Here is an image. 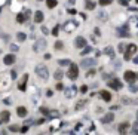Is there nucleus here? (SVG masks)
I'll list each match as a JSON object with an SVG mask.
<instances>
[{
    "label": "nucleus",
    "instance_id": "obj_1",
    "mask_svg": "<svg viewBox=\"0 0 138 135\" xmlns=\"http://www.w3.org/2000/svg\"><path fill=\"white\" fill-rule=\"evenodd\" d=\"M34 71H36V74L40 77V79H43V80H46L48 77H49V71H48V67L46 65H43V64H40V65H37L36 68H34Z\"/></svg>",
    "mask_w": 138,
    "mask_h": 135
},
{
    "label": "nucleus",
    "instance_id": "obj_2",
    "mask_svg": "<svg viewBox=\"0 0 138 135\" xmlns=\"http://www.w3.org/2000/svg\"><path fill=\"white\" fill-rule=\"evenodd\" d=\"M67 76L71 79V80H76L77 77H79V67L76 65V64H70V68H68V73H67Z\"/></svg>",
    "mask_w": 138,
    "mask_h": 135
},
{
    "label": "nucleus",
    "instance_id": "obj_3",
    "mask_svg": "<svg viewBox=\"0 0 138 135\" xmlns=\"http://www.w3.org/2000/svg\"><path fill=\"white\" fill-rule=\"evenodd\" d=\"M123 79H125L126 82L132 83L134 80H138V73H134V71H131V70H126L125 74H123Z\"/></svg>",
    "mask_w": 138,
    "mask_h": 135
},
{
    "label": "nucleus",
    "instance_id": "obj_4",
    "mask_svg": "<svg viewBox=\"0 0 138 135\" xmlns=\"http://www.w3.org/2000/svg\"><path fill=\"white\" fill-rule=\"evenodd\" d=\"M45 48H46V40H45V39H37V42H36L34 46H33V49H34L36 52H43Z\"/></svg>",
    "mask_w": 138,
    "mask_h": 135
},
{
    "label": "nucleus",
    "instance_id": "obj_5",
    "mask_svg": "<svg viewBox=\"0 0 138 135\" xmlns=\"http://www.w3.org/2000/svg\"><path fill=\"white\" fill-rule=\"evenodd\" d=\"M135 52H137V46H135L134 43L128 45V48H126V52H125V59H126V61H128V59H131V56H132Z\"/></svg>",
    "mask_w": 138,
    "mask_h": 135
},
{
    "label": "nucleus",
    "instance_id": "obj_6",
    "mask_svg": "<svg viewBox=\"0 0 138 135\" xmlns=\"http://www.w3.org/2000/svg\"><path fill=\"white\" fill-rule=\"evenodd\" d=\"M95 62H97V61H95L94 58H85L80 64H82V67H83V68H89V67H94V65H95Z\"/></svg>",
    "mask_w": 138,
    "mask_h": 135
},
{
    "label": "nucleus",
    "instance_id": "obj_7",
    "mask_svg": "<svg viewBox=\"0 0 138 135\" xmlns=\"http://www.w3.org/2000/svg\"><path fill=\"white\" fill-rule=\"evenodd\" d=\"M109 86L113 88V89H116V91L122 89V83H120L119 79H113V80H110V82H109Z\"/></svg>",
    "mask_w": 138,
    "mask_h": 135
},
{
    "label": "nucleus",
    "instance_id": "obj_8",
    "mask_svg": "<svg viewBox=\"0 0 138 135\" xmlns=\"http://www.w3.org/2000/svg\"><path fill=\"white\" fill-rule=\"evenodd\" d=\"M76 94H77V88H76V86H70V88L65 89V97H68V98L74 97Z\"/></svg>",
    "mask_w": 138,
    "mask_h": 135
},
{
    "label": "nucleus",
    "instance_id": "obj_9",
    "mask_svg": "<svg viewBox=\"0 0 138 135\" xmlns=\"http://www.w3.org/2000/svg\"><path fill=\"white\" fill-rule=\"evenodd\" d=\"M114 120V114L110 111V113H107L106 116H103V119H101V123H110V122H113Z\"/></svg>",
    "mask_w": 138,
    "mask_h": 135
},
{
    "label": "nucleus",
    "instance_id": "obj_10",
    "mask_svg": "<svg viewBox=\"0 0 138 135\" xmlns=\"http://www.w3.org/2000/svg\"><path fill=\"white\" fill-rule=\"evenodd\" d=\"M74 45H76V48H85V46H86V40H85V37L79 36V37L76 39Z\"/></svg>",
    "mask_w": 138,
    "mask_h": 135
},
{
    "label": "nucleus",
    "instance_id": "obj_11",
    "mask_svg": "<svg viewBox=\"0 0 138 135\" xmlns=\"http://www.w3.org/2000/svg\"><path fill=\"white\" fill-rule=\"evenodd\" d=\"M117 34L122 36V37H128V36H129L128 27H120V28H117Z\"/></svg>",
    "mask_w": 138,
    "mask_h": 135
},
{
    "label": "nucleus",
    "instance_id": "obj_12",
    "mask_svg": "<svg viewBox=\"0 0 138 135\" xmlns=\"http://www.w3.org/2000/svg\"><path fill=\"white\" fill-rule=\"evenodd\" d=\"M3 62H4L6 65H12V64L15 62V56H13V55H6V56L3 58Z\"/></svg>",
    "mask_w": 138,
    "mask_h": 135
},
{
    "label": "nucleus",
    "instance_id": "obj_13",
    "mask_svg": "<svg viewBox=\"0 0 138 135\" xmlns=\"http://www.w3.org/2000/svg\"><path fill=\"white\" fill-rule=\"evenodd\" d=\"M100 95H101V98H103L106 103H109V101L111 100V94H110L109 91H101V92H100Z\"/></svg>",
    "mask_w": 138,
    "mask_h": 135
},
{
    "label": "nucleus",
    "instance_id": "obj_14",
    "mask_svg": "<svg viewBox=\"0 0 138 135\" xmlns=\"http://www.w3.org/2000/svg\"><path fill=\"white\" fill-rule=\"evenodd\" d=\"M43 18H45V16H43V12H42V10H37V12L34 13V21H36L37 24H40V22L43 21Z\"/></svg>",
    "mask_w": 138,
    "mask_h": 135
},
{
    "label": "nucleus",
    "instance_id": "obj_15",
    "mask_svg": "<svg viewBox=\"0 0 138 135\" xmlns=\"http://www.w3.org/2000/svg\"><path fill=\"white\" fill-rule=\"evenodd\" d=\"M27 80H28V76L25 74V76L22 77V80L19 82V85H18V89H19V91H25V85H27Z\"/></svg>",
    "mask_w": 138,
    "mask_h": 135
},
{
    "label": "nucleus",
    "instance_id": "obj_16",
    "mask_svg": "<svg viewBox=\"0 0 138 135\" xmlns=\"http://www.w3.org/2000/svg\"><path fill=\"white\" fill-rule=\"evenodd\" d=\"M128 129H129V123H128V122H123V123L119 125V132H120V134H125Z\"/></svg>",
    "mask_w": 138,
    "mask_h": 135
},
{
    "label": "nucleus",
    "instance_id": "obj_17",
    "mask_svg": "<svg viewBox=\"0 0 138 135\" xmlns=\"http://www.w3.org/2000/svg\"><path fill=\"white\" fill-rule=\"evenodd\" d=\"M74 27H76V22H73V21H68V22L64 24L65 31H71V30H74Z\"/></svg>",
    "mask_w": 138,
    "mask_h": 135
},
{
    "label": "nucleus",
    "instance_id": "obj_18",
    "mask_svg": "<svg viewBox=\"0 0 138 135\" xmlns=\"http://www.w3.org/2000/svg\"><path fill=\"white\" fill-rule=\"evenodd\" d=\"M16 114H18L19 117H25V116H27V108H25V107H18V108H16Z\"/></svg>",
    "mask_w": 138,
    "mask_h": 135
},
{
    "label": "nucleus",
    "instance_id": "obj_19",
    "mask_svg": "<svg viewBox=\"0 0 138 135\" xmlns=\"http://www.w3.org/2000/svg\"><path fill=\"white\" fill-rule=\"evenodd\" d=\"M9 117H10L9 111H1V114H0V120H1V122H7Z\"/></svg>",
    "mask_w": 138,
    "mask_h": 135
},
{
    "label": "nucleus",
    "instance_id": "obj_20",
    "mask_svg": "<svg viewBox=\"0 0 138 135\" xmlns=\"http://www.w3.org/2000/svg\"><path fill=\"white\" fill-rule=\"evenodd\" d=\"M58 64H59L61 67H65V65H70V64H71V61H70V59H59V61H58Z\"/></svg>",
    "mask_w": 138,
    "mask_h": 135
},
{
    "label": "nucleus",
    "instance_id": "obj_21",
    "mask_svg": "<svg viewBox=\"0 0 138 135\" xmlns=\"http://www.w3.org/2000/svg\"><path fill=\"white\" fill-rule=\"evenodd\" d=\"M86 9H88V10L95 9V3H94V1H91V0H86Z\"/></svg>",
    "mask_w": 138,
    "mask_h": 135
},
{
    "label": "nucleus",
    "instance_id": "obj_22",
    "mask_svg": "<svg viewBox=\"0 0 138 135\" xmlns=\"http://www.w3.org/2000/svg\"><path fill=\"white\" fill-rule=\"evenodd\" d=\"M104 54H107V55H110V56H114V52H113V48H111V46L106 48V49H104Z\"/></svg>",
    "mask_w": 138,
    "mask_h": 135
},
{
    "label": "nucleus",
    "instance_id": "obj_23",
    "mask_svg": "<svg viewBox=\"0 0 138 135\" xmlns=\"http://www.w3.org/2000/svg\"><path fill=\"white\" fill-rule=\"evenodd\" d=\"M16 39H18L19 42H25V39H27V36H25L24 33H18V34H16Z\"/></svg>",
    "mask_w": 138,
    "mask_h": 135
},
{
    "label": "nucleus",
    "instance_id": "obj_24",
    "mask_svg": "<svg viewBox=\"0 0 138 135\" xmlns=\"http://www.w3.org/2000/svg\"><path fill=\"white\" fill-rule=\"evenodd\" d=\"M83 106H86V100H82V101H79V103L76 104V110H80Z\"/></svg>",
    "mask_w": 138,
    "mask_h": 135
},
{
    "label": "nucleus",
    "instance_id": "obj_25",
    "mask_svg": "<svg viewBox=\"0 0 138 135\" xmlns=\"http://www.w3.org/2000/svg\"><path fill=\"white\" fill-rule=\"evenodd\" d=\"M46 4H48V7H55L56 6V0H46Z\"/></svg>",
    "mask_w": 138,
    "mask_h": 135
},
{
    "label": "nucleus",
    "instance_id": "obj_26",
    "mask_svg": "<svg viewBox=\"0 0 138 135\" xmlns=\"http://www.w3.org/2000/svg\"><path fill=\"white\" fill-rule=\"evenodd\" d=\"M62 76H64V74H62V71H61V70H56V71H55V76H54V77H55L56 80H59V79H62Z\"/></svg>",
    "mask_w": 138,
    "mask_h": 135
},
{
    "label": "nucleus",
    "instance_id": "obj_27",
    "mask_svg": "<svg viewBox=\"0 0 138 135\" xmlns=\"http://www.w3.org/2000/svg\"><path fill=\"white\" fill-rule=\"evenodd\" d=\"M89 52H92V48H89V46H85L83 48V52H80L82 55H88Z\"/></svg>",
    "mask_w": 138,
    "mask_h": 135
},
{
    "label": "nucleus",
    "instance_id": "obj_28",
    "mask_svg": "<svg viewBox=\"0 0 138 135\" xmlns=\"http://www.w3.org/2000/svg\"><path fill=\"white\" fill-rule=\"evenodd\" d=\"M98 19L106 21V19H107V13H106V12H100V13H98Z\"/></svg>",
    "mask_w": 138,
    "mask_h": 135
},
{
    "label": "nucleus",
    "instance_id": "obj_29",
    "mask_svg": "<svg viewBox=\"0 0 138 135\" xmlns=\"http://www.w3.org/2000/svg\"><path fill=\"white\" fill-rule=\"evenodd\" d=\"M16 19H18V22H24V21H25V19H27V18H25V15H24V13H19V15H18V18H16Z\"/></svg>",
    "mask_w": 138,
    "mask_h": 135
},
{
    "label": "nucleus",
    "instance_id": "obj_30",
    "mask_svg": "<svg viewBox=\"0 0 138 135\" xmlns=\"http://www.w3.org/2000/svg\"><path fill=\"white\" fill-rule=\"evenodd\" d=\"M113 0H100V4L101 6H107V4H110Z\"/></svg>",
    "mask_w": 138,
    "mask_h": 135
},
{
    "label": "nucleus",
    "instance_id": "obj_31",
    "mask_svg": "<svg viewBox=\"0 0 138 135\" xmlns=\"http://www.w3.org/2000/svg\"><path fill=\"white\" fill-rule=\"evenodd\" d=\"M129 91H131V92H137L138 86H137V85H131V86H129Z\"/></svg>",
    "mask_w": 138,
    "mask_h": 135
},
{
    "label": "nucleus",
    "instance_id": "obj_32",
    "mask_svg": "<svg viewBox=\"0 0 138 135\" xmlns=\"http://www.w3.org/2000/svg\"><path fill=\"white\" fill-rule=\"evenodd\" d=\"M122 103H123V104H131L132 101H129V98H126V97H123V98H122Z\"/></svg>",
    "mask_w": 138,
    "mask_h": 135
},
{
    "label": "nucleus",
    "instance_id": "obj_33",
    "mask_svg": "<svg viewBox=\"0 0 138 135\" xmlns=\"http://www.w3.org/2000/svg\"><path fill=\"white\" fill-rule=\"evenodd\" d=\"M80 92H82V94H85V92H88V86H86V85H83V86L80 88Z\"/></svg>",
    "mask_w": 138,
    "mask_h": 135
},
{
    "label": "nucleus",
    "instance_id": "obj_34",
    "mask_svg": "<svg viewBox=\"0 0 138 135\" xmlns=\"http://www.w3.org/2000/svg\"><path fill=\"white\" fill-rule=\"evenodd\" d=\"M132 134H138V122L135 123V126L132 128Z\"/></svg>",
    "mask_w": 138,
    "mask_h": 135
},
{
    "label": "nucleus",
    "instance_id": "obj_35",
    "mask_svg": "<svg viewBox=\"0 0 138 135\" xmlns=\"http://www.w3.org/2000/svg\"><path fill=\"white\" fill-rule=\"evenodd\" d=\"M10 51H12V52H16V51H18V46H16V45H10Z\"/></svg>",
    "mask_w": 138,
    "mask_h": 135
},
{
    "label": "nucleus",
    "instance_id": "obj_36",
    "mask_svg": "<svg viewBox=\"0 0 138 135\" xmlns=\"http://www.w3.org/2000/svg\"><path fill=\"white\" fill-rule=\"evenodd\" d=\"M94 74H95V70H89V71H88V74H86V76H88V77H92V76H94Z\"/></svg>",
    "mask_w": 138,
    "mask_h": 135
},
{
    "label": "nucleus",
    "instance_id": "obj_37",
    "mask_svg": "<svg viewBox=\"0 0 138 135\" xmlns=\"http://www.w3.org/2000/svg\"><path fill=\"white\" fill-rule=\"evenodd\" d=\"M122 6H128V0H117Z\"/></svg>",
    "mask_w": 138,
    "mask_h": 135
},
{
    "label": "nucleus",
    "instance_id": "obj_38",
    "mask_svg": "<svg viewBox=\"0 0 138 135\" xmlns=\"http://www.w3.org/2000/svg\"><path fill=\"white\" fill-rule=\"evenodd\" d=\"M58 28H59V27L56 25V27H55V28L52 30V34H54V36H56V34H58Z\"/></svg>",
    "mask_w": 138,
    "mask_h": 135
},
{
    "label": "nucleus",
    "instance_id": "obj_39",
    "mask_svg": "<svg viewBox=\"0 0 138 135\" xmlns=\"http://www.w3.org/2000/svg\"><path fill=\"white\" fill-rule=\"evenodd\" d=\"M55 48H56V49H61V48H62V43H61V42H56V43H55Z\"/></svg>",
    "mask_w": 138,
    "mask_h": 135
},
{
    "label": "nucleus",
    "instance_id": "obj_40",
    "mask_svg": "<svg viewBox=\"0 0 138 135\" xmlns=\"http://www.w3.org/2000/svg\"><path fill=\"white\" fill-rule=\"evenodd\" d=\"M9 129H10V131H13V132H16V131H19V128H18V126H15V125H13V126H10Z\"/></svg>",
    "mask_w": 138,
    "mask_h": 135
},
{
    "label": "nucleus",
    "instance_id": "obj_41",
    "mask_svg": "<svg viewBox=\"0 0 138 135\" xmlns=\"http://www.w3.org/2000/svg\"><path fill=\"white\" fill-rule=\"evenodd\" d=\"M30 13H31V12H30V10H28V9H27V10H25V12H24V15H25V18H27V19H28V16H30Z\"/></svg>",
    "mask_w": 138,
    "mask_h": 135
},
{
    "label": "nucleus",
    "instance_id": "obj_42",
    "mask_svg": "<svg viewBox=\"0 0 138 135\" xmlns=\"http://www.w3.org/2000/svg\"><path fill=\"white\" fill-rule=\"evenodd\" d=\"M42 31H43V34H48V33H49V30H48L46 27H42Z\"/></svg>",
    "mask_w": 138,
    "mask_h": 135
},
{
    "label": "nucleus",
    "instance_id": "obj_43",
    "mask_svg": "<svg viewBox=\"0 0 138 135\" xmlns=\"http://www.w3.org/2000/svg\"><path fill=\"white\" fill-rule=\"evenodd\" d=\"M56 89H58V91H61V89H64V86H62V83H58V85H56Z\"/></svg>",
    "mask_w": 138,
    "mask_h": 135
},
{
    "label": "nucleus",
    "instance_id": "obj_44",
    "mask_svg": "<svg viewBox=\"0 0 138 135\" xmlns=\"http://www.w3.org/2000/svg\"><path fill=\"white\" fill-rule=\"evenodd\" d=\"M123 49H125V45H123V43H120V45H119V51H123Z\"/></svg>",
    "mask_w": 138,
    "mask_h": 135
},
{
    "label": "nucleus",
    "instance_id": "obj_45",
    "mask_svg": "<svg viewBox=\"0 0 138 135\" xmlns=\"http://www.w3.org/2000/svg\"><path fill=\"white\" fill-rule=\"evenodd\" d=\"M28 131V128L27 126H24V128H21V132H27Z\"/></svg>",
    "mask_w": 138,
    "mask_h": 135
},
{
    "label": "nucleus",
    "instance_id": "obj_46",
    "mask_svg": "<svg viewBox=\"0 0 138 135\" xmlns=\"http://www.w3.org/2000/svg\"><path fill=\"white\" fill-rule=\"evenodd\" d=\"M43 122H45V120H43V119H40V120H37V123H36V125H42Z\"/></svg>",
    "mask_w": 138,
    "mask_h": 135
},
{
    "label": "nucleus",
    "instance_id": "obj_47",
    "mask_svg": "<svg viewBox=\"0 0 138 135\" xmlns=\"http://www.w3.org/2000/svg\"><path fill=\"white\" fill-rule=\"evenodd\" d=\"M134 64H138V55L134 58Z\"/></svg>",
    "mask_w": 138,
    "mask_h": 135
},
{
    "label": "nucleus",
    "instance_id": "obj_48",
    "mask_svg": "<svg viewBox=\"0 0 138 135\" xmlns=\"http://www.w3.org/2000/svg\"><path fill=\"white\" fill-rule=\"evenodd\" d=\"M137 120H138V111H137Z\"/></svg>",
    "mask_w": 138,
    "mask_h": 135
},
{
    "label": "nucleus",
    "instance_id": "obj_49",
    "mask_svg": "<svg viewBox=\"0 0 138 135\" xmlns=\"http://www.w3.org/2000/svg\"><path fill=\"white\" fill-rule=\"evenodd\" d=\"M37 1H42V0H37Z\"/></svg>",
    "mask_w": 138,
    "mask_h": 135
},
{
    "label": "nucleus",
    "instance_id": "obj_50",
    "mask_svg": "<svg viewBox=\"0 0 138 135\" xmlns=\"http://www.w3.org/2000/svg\"><path fill=\"white\" fill-rule=\"evenodd\" d=\"M135 1H137V3H138V0H135Z\"/></svg>",
    "mask_w": 138,
    "mask_h": 135
},
{
    "label": "nucleus",
    "instance_id": "obj_51",
    "mask_svg": "<svg viewBox=\"0 0 138 135\" xmlns=\"http://www.w3.org/2000/svg\"><path fill=\"white\" fill-rule=\"evenodd\" d=\"M0 123H1V120H0Z\"/></svg>",
    "mask_w": 138,
    "mask_h": 135
}]
</instances>
